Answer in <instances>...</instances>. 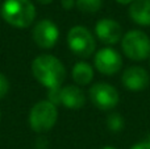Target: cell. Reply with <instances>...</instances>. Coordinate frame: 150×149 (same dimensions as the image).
<instances>
[{
	"instance_id": "cell-4",
	"label": "cell",
	"mask_w": 150,
	"mask_h": 149,
	"mask_svg": "<svg viewBox=\"0 0 150 149\" xmlns=\"http://www.w3.org/2000/svg\"><path fill=\"white\" fill-rule=\"evenodd\" d=\"M121 49L133 61H145L150 57V38L142 31L133 29L121 38Z\"/></svg>"
},
{
	"instance_id": "cell-23",
	"label": "cell",
	"mask_w": 150,
	"mask_h": 149,
	"mask_svg": "<svg viewBox=\"0 0 150 149\" xmlns=\"http://www.w3.org/2000/svg\"><path fill=\"white\" fill-rule=\"evenodd\" d=\"M149 65H150V60H149Z\"/></svg>"
},
{
	"instance_id": "cell-2",
	"label": "cell",
	"mask_w": 150,
	"mask_h": 149,
	"mask_svg": "<svg viewBox=\"0 0 150 149\" xmlns=\"http://www.w3.org/2000/svg\"><path fill=\"white\" fill-rule=\"evenodd\" d=\"M1 17L15 28H28L36 18V7L30 0H5L1 5Z\"/></svg>"
},
{
	"instance_id": "cell-1",
	"label": "cell",
	"mask_w": 150,
	"mask_h": 149,
	"mask_svg": "<svg viewBox=\"0 0 150 149\" xmlns=\"http://www.w3.org/2000/svg\"><path fill=\"white\" fill-rule=\"evenodd\" d=\"M32 74L47 90L61 89L66 79V67L54 55L41 54L32 62Z\"/></svg>"
},
{
	"instance_id": "cell-6",
	"label": "cell",
	"mask_w": 150,
	"mask_h": 149,
	"mask_svg": "<svg viewBox=\"0 0 150 149\" xmlns=\"http://www.w3.org/2000/svg\"><path fill=\"white\" fill-rule=\"evenodd\" d=\"M88 95H90L92 104L101 111H108L115 108L120 100L119 91L112 84L105 83V82H98L92 84L88 91Z\"/></svg>"
},
{
	"instance_id": "cell-9",
	"label": "cell",
	"mask_w": 150,
	"mask_h": 149,
	"mask_svg": "<svg viewBox=\"0 0 150 149\" xmlns=\"http://www.w3.org/2000/svg\"><path fill=\"white\" fill-rule=\"evenodd\" d=\"M95 34L103 44L115 45L122 38V28L113 18H101L95 25Z\"/></svg>"
},
{
	"instance_id": "cell-15",
	"label": "cell",
	"mask_w": 150,
	"mask_h": 149,
	"mask_svg": "<svg viewBox=\"0 0 150 149\" xmlns=\"http://www.w3.org/2000/svg\"><path fill=\"white\" fill-rule=\"evenodd\" d=\"M107 128L112 132H120L124 128V119L120 114H111L105 120Z\"/></svg>"
},
{
	"instance_id": "cell-20",
	"label": "cell",
	"mask_w": 150,
	"mask_h": 149,
	"mask_svg": "<svg viewBox=\"0 0 150 149\" xmlns=\"http://www.w3.org/2000/svg\"><path fill=\"white\" fill-rule=\"evenodd\" d=\"M37 1L40 3V4H44V5H47V4H50V3L53 1V0H37Z\"/></svg>"
},
{
	"instance_id": "cell-16",
	"label": "cell",
	"mask_w": 150,
	"mask_h": 149,
	"mask_svg": "<svg viewBox=\"0 0 150 149\" xmlns=\"http://www.w3.org/2000/svg\"><path fill=\"white\" fill-rule=\"evenodd\" d=\"M9 81L3 73H0V100L4 99L7 94L9 92Z\"/></svg>"
},
{
	"instance_id": "cell-10",
	"label": "cell",
	"mask_w": 150,
	"mask_h": 149,
	"mask_svg": "<svg viewBox=\"0 0 150 149\" xmlns=\"http://www.w3.org/2000/svg\"><path fill=\"white\" fill-rule=\"evenodd\" d=\"M121 82L125 89L130 91H142L150 83L148 70L141 66H129L121 75Z\"/></svg>"
},
{
	"instance_id": "cell-7",
	"label": "cell",
	"mask_w": 150,
	"mask_h": 149,
	"mask_svg": "<svg viewBox=\"0 0 150 149\" xmlns=\"http://www.w3.org/2000/svg\"><path fill=\"white\" fill-rule=\"evenodd\" d=\"M32 38L34 44L41 49H52L57 45L59 38V29L49 18L36 23L32 32Z\"/></svg>"
},
{
	"instance_id": "cell-17",
	"label": "cell",
	"mask_w": 150,
	"mask_h": 149,
	"mask_svg": "<svg viewBox=\"0 0 150 149\" xmlns=\"http://www.w3.org/2000/svg\"><path fill=\"white\" fill-rule=\"evenodd\" d=\"M130 149H150V140H148V141L137 143V144H134Z\"/></svg>"
},
{
	"instance_id": "cell-3",
	"label": "cell",
	"mask_w": 150,
	"mask_h": 149,
	"mask_svg": "<svg viewBox=\"0 0 150 149\" xmlns=\"http://www.w3.org/2000/svg\"><path fill=\"white\" fill-rule=\"evenodd\" d=\"M57 119H58L57 106H54L46 99L37 102L30 108L28 121L32 131L37 132V133H45V132L50 131L55 126Z\"/></svg>"
},
{
	"instance_id": "cell-8",
	"label": "cell",
	"mask_w": 150,
	"mask_h": 149,
	"mask_svg": "<svg viewBox=\"0 0 150 149\" xmlns=\"http://www.w3.org/2000/svg\"><path fill=\"white\" fill-rule=\"evenodd\" d=\"M93 65L96 70L103 75H115L122 66V58L113 48H103L93 57Z\"/></svg>"
},
{
	"instance_id": "cell-19",
	"label": "cell",
	"mask_w": 150,
	"mask_h": 149,
	"mask_svg": "<svg viewBox=\"0 0 150 149\" xmlns=\"http://www.w3.org/2000/svg\"><path fill=\"white\" fill-rule=\"evenodd\" d=\"M117 3H120V4H122V5H127V4H132L134 0H116Z\"/></svg>"
},
{
	"instance_id": "cell-21",
	"label": "cell",
	"mask_w": 150,
	"mask_h": 149,
	"mask_svg": "<svg viewBox=\"0 0 150 149\" xmlns=\"http://www.w3.org/2000/svg\"><path fill=\"white\" fill-rule=\"evenodd\" d=\"M101 149H116L115 147H112V145H105V147H103Z\"/></svg>"
},
{
	"instance_id": "cell-12",
	"label": "cell",
	"mask_w": 150,
	"mask_h": 149,
	"mask_svg": "<svg viewBox=\"0 0 150 149\" xmlns=\"http://www.w3.org/2000/svg\"><path fill=\"white\" fill-rule=\"evenodd\" d=\"M129 16L138 25L150 26V0H134L129 7Z\"/></svg>"
},
{
	"instance_id": "cell-14",
	"label": "cell",
	"mask_w": 150,
	"mask_h": 149,
	"mask_svg": "<svg viewBox=\"0 0 150 149\" xmlns=\"http://www.w3.org/2000/svg\"><path fill=\"white\" fill-rule=\"evenodd\" d=\"M75 5L83 13H96L101 9L103 0H76Z\"/></svg>"
},
{
	"instance_id": "cell-13",
	"label": "cell",
	"mask_w": 150,
	"mask_h": 149,
	"mask_svg": "<svg viewBox=\"0 0 150 149\" xmlns=\"http://www.w3.org/2000/svg\"><path fill=\"white\" fill-rule=\"evenodd\" d=\"M71 77L75 81L76 86H87L93 79V67L84 61L76 62L73 66Z\"/></svg>"
},
{
	"instance_id": "cell-5",
	"label": "cell",
	"mask_w": 150,
	"mask_h": 149,
	"mask_svg": "<svg viewBox=\"0 0 150 149\" xmlns=\"http://www.w3.org/2000/svg\"><path fill=\"white\" fill-rule=\"evenodd\" d=\"M67 45L75 55L88 58L95 53L96 41L93 34L86 26L75 25L67 33Z\"/></svg>"
},
{
	"instance_id": "cell-18",
	"label": "cell",
	"mask_w": 150,
	"mask_h": 149,
	"mask_svg": "<svg viewBox=\"0 0 150 149\" xmlns=\"http://www.w3.org/2000/svg\"><path fill=\"white\" fill-rule=\"evenodd\" d=\"M75 5V1L74 0H62V7L65 9H71Z\"/></svg>"
},
{
	"instance_id": "cell-22",
	"label": "cell",
	"mask_w": 150,
	"mask_h": 149,
	"mask_svg": "<svg viewBox=\"0 0 150 149\" xmlns=\"http://www.w3.org/2000/svg\"><path fill=\"white\" fill-rule=\"evenodd\" d=\"M0 118H1V111H0Z\"/></svg>"
},
{
	"instance_id": "cell-11",
	"label": "cell",
	"mask_w": 150,
	"mask_h": 149,
	"mask_svg": "<svg viewBox=\"0 0 150 149\" xmlns=\"http://www.w3.org/2000/svg\"><path fill=\"white\" fill-rule=\"evenodd\" d=\"M86 103V94L76 84H69L61 89V104L69 110H80Z\"/></svg>"
}]
</instances>
